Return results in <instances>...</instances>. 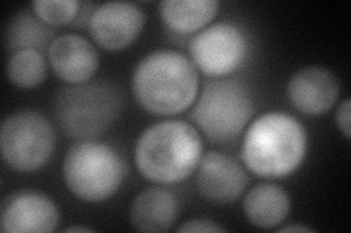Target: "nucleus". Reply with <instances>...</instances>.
<instances>
[{"label":"nucleus","instance_id":"obj_1","mask_svg":"<svg viewBox=\"0 0 351 233\" xmlns=\"http://www.w3.org/2000/svg\"><path fill=\"white\" fill-rule=\"evenodd\" d=\"M132 91L148 113L176 115L195 104L199 94V74L184 54L157 50L138 63L132 76Z\"/></svg>","mask_w":351,"mask_h":233},{"label":"nucleus","instance_id":"obj_20","mask_svg":"<svg viewBox=\"0 0 351 233\" xmlns=\"http://www.w3.org/2000/svg\"><path fill=\"white\" fill-rule=\"evenodd\" d=\"M227 229L223 225H218L217 221L206 219V217H196L178 228V232H205V233H217V232H226Z\"/></svg>","mask_w":351,"mask_h":233},{"label":"nucleus","instance_id":"obj_18","mask_svg":"<svg viewBox=\"0 0 351 233\" xmlns=\"http://www.w3.org/2000/svg\"><path fill=\"white\" fill-rule=\"evenodd\" d=\"M9 82L21 90H34L47 76L44 54L37 50H21L10 54L6 63Z\"/></svg>","mask_w":351,"mask_h":233},{"label":"nucleus","instance_id":"obj_9","mask_svg":"<svg viewBox=\"0 0 351 233\" xmlns=\"http://www.w3.org/2000/svg\"><path fill=\"white\" fill-rule=\"evenodd\" d=\"M59 221L56 203L40 191H15L0 208V229L6 233H50L58 229Z\"/></svg>","mask_w":351,"mask_h":233},{"label":"nucleus","instance_id":"obj_15","mask_svg":"<svg viewBox=\"0 0 351 233\" xmlns=\"http://www.w3.org/2000/svg\"><path fill=\"white\" fill-rule=\"evenodd\" d=\"M291 208L290 195L277 184L263 182L250 188L243 200V212L252 225L274 229L287 219Z\"/></svg>","mask_w":351,"mask_h":233},{"label":"nucleus","instance_id":"obj_14","mask_svg":"<svg viewBox=\"0 0 351 233\" xmlns=\"http://www.w3.org/2000/svg\"><path fill=\"white\" fill-rule=\"evenodd\" d=\"M179 217V200L167 188L141 191L130 204V225L139 232H167Z\"/></svg>","mask_w":351,"mask_h":233},{"label":"nucleus","instance_id":"obj_2","mask_svg":"<svg viewBox=\"0 0 351 233\" xmlns=\"http://www.w3.org/2000/svg\"><path fill=\"white\" fill-rule=\"evenodd\" d=\"M306 153V128L295 117L278 111L259 115L241 143L246 168L267 180L287 178L300 168Z\"/></svg>","mask_w":351,"mask_h":233},{"label":"nucleus","instance_id":"obj_21","mask_svg":"<svg viewBox=\"0 0 351 233\" xmlns=\"http://www.w3.org/2000/svg\"><path fill=\"white\" fill-rule=\"evenodd\" d=\"M335 121H337V127L339 131L343 133L344 137L350 140L351 137V101L347 98L344 101L339 104L337 114H335Z\"/></svg>","mask_w":351,"mask_h":233},{"label":"nucleus","instance_id":"obj_17","mask_svg":"<svg viewBox=\"0 0 351 233\" xmlns=\"http://www.w3.org/2000/svg\"><path fill=\"white\" fill-rule=\"evenodd\" d=\"M54 40V31L38 19L34 12H18L6 27L5 42L10 53L21 50H37L47 53Z\"/></svg>","mask_w":351,"mask_h":233},{"label":"nucleus","instance_id":"obj_5","mask_svg":"<svg viewBox=\"0 0 351 233\" xmlns=\"http://www.w3.org/2000/svg\"><path fill=\"white\" fill-rule=\"evenodd\" d=\"M62 174L66 187L76 198L85 203H103L120 190L126 166L110 144L82 140L66 152Z\"/></svg>","mask_w":351,"mask_h":233},{"label":"nucleus","instance_id":"obj_16","mask_svg":"<svg viewBox=\"0 0 351 233\" xmlns=\"http://www.w3.org/2000/svg\"><path fill=\"white\" fill-rule=\"evenodd\" d=\"M217 0H166L158 6L162 24L176 34H197L217 16Z\"/></svg>","mask_w":351,"mask_h":233},{"label":"nucleus","instance_id":"obj_12","mask_svg":"<svg viewBox=\"0 0 351 233\" xmlns=\"http://www.w3.org/2000/svg\"><path fill=\"white\" fill-rule=\"evenodd\" d=\"M335 74L321 66H311L295 72L287 85L291 105L303 115L319 117L331 109L339 96Z\"/></svg>","mask_w":351,"mask_h":233},{"label":"nucleus","instance_id":"obj_6","mask_svg":"<svg viewBox=\"0 0 351 233\" xmlns=\"http://www.w3.org/2000/svg\"><path fill=\"white\" fill-rule=\"evenodd\" d=\"M195 102L191 120L214 143L237 139L255 113L252 94L243 83L233 79L205 83Z\"/></svg>","mask_w":351,"mask_h":233},{"label":"nucleus","instance_id":"obj_13","mask_svg":"<svg viewBox=\"0 0 351 233\" xmlns=\"http://www.w3.org/2000/svg\"><path fill=\"white\" fill-rule=\"evenodd\" d=\"M47 60L54 74L69 85L90 82L100 64L94 44L78 34L54 38L47 51Z\"/></svg>","mask_w":351,"mask_h":233},{"label":"nucleus","instance_id":"obj_4","mask_svg":"<svg viewBox=\"0 0 351 233\" xmlns=\"http://www.w3.org/2000/svg\"><path fill=\"white\" fill-rule=\"evenodd\" d=\"M125 107L122 87L110 81L71 85L58 92L53 114L64 136L95 140L119 120Z\"/></svg>","mask_w":351,"mask_h":233},{"label":"nucleus","instance_id":"obj_3","mask_svg":"<svg viewBox=\"0 0 351 233\" xmlns=\"http://www.w3.org/2000/svg\"><path fill=\"white\" fill-rule=\"evenodd\" d=\"M199 133L182 120H166L149 126L135 144V165L145 180L178 184L196 171L202 159Z\"/></svg>","mask_w":351,"mask_h":233},{"label":"nucleus","instance_id":"obj_19","mask_svg":"<svg viewBox=\"0 0 351 233\" xmlns=\"http://www.w3.org/2000/svg\"><path fill=\"white\" fill-rule=\"evenodd\" d=\"M81 3L76 0H36L31 3L34 15L49 27L73 24L80 14Z\"/></svg>","mask_w":351,"mask_h":233},{"label":"nucleus","instance_id":"obj_7","mask_svg":"<svg viewBox=\"0 0 351 233\" xmlns=\"http://www.w3.org/2000/svg\"><path fill=\"white\" fill-rule=\"evenodd\" d=\"M54 148V128L38 111L19 109L5 118L0 150L10 169L24 174L40 171L50 162Z\"/></svg>","mask_w":351,"mask_h":233},{"label":"nucleus","instance_id":"obj_11","mask_svg":"<svg viewBox=\"0 0 351 233\" xmlns=\"http://www.w3.org/2000/svg\"><path fill=\"white\" fill-rule=\"evenodd\" d=\"M249 175L236 159L219 152L202 156L196 168V187L211 203L230 204L245 194Z\"/></svg>","mask_w":351,"mask_h":233},{"label":"nucleus","instance_id":"obj_23","mask_svg":"<svg viewBox=\"0 0 351 233\" xmlns=\"http://www.w3.org/2000/svg\"><path fill=\"white\" fill-rule=\"evenodd\" d=\"M94 229H91V228H86V226H69V228H66L63 232H66V233H73V232H93Z\"/></svg>","mask_w":351,"mask_h":233},{"label":"nucleus","instance_id":"obj_22","mask_svg":"<svg viewBox=\"0 0 351 233\" xmlns=\"http://www.w3.org/2000/svg\"><path fill=\"white\" fill-rule=\"evenodd\" d=\"M278 232H280V233H281V232H300V233L307 232V233H312L313 230H312L311 228L303 226V225H287V226H281V228L278 229Z\"/></svg>","mask_w":351,"mask_h":233},{"label":"nucleus","instance_id":"obj_8","mask_svg":"<svg viewBox=\"0 0 351 233\" xmlns=\"http://www.w3.org/2000/svg\"><path fill=\"white\" fill-rule=\"evenodd\" d=\"M245 32L230 22L210 25L191 40V60L197 70L211 77L234 73L247 57Z\"/></svg>","mask_w":351,"mask_h":233},{"label":"nucleus","instance_id":"obj_10","mask_svg":"<svg viewBox=\"0 0 351 233\" xmlns=\"http://www.w3.org/2000/svg\"><path fill=\"white\" fill-rule=\"evenodd\" d=\"M145 25V12L130 2L97 6L88 24L93 40L107 51H122L134 44Z\"/></svg>","mask_w":351,"mask_h":233}]
</instances>
